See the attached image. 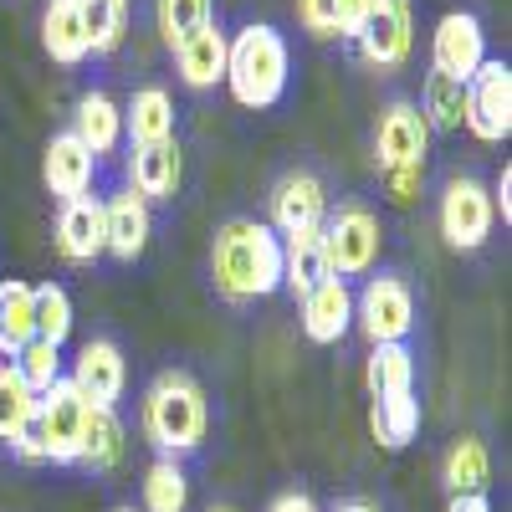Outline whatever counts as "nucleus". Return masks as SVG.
<instances>
[{
    "label": "nucleus",
    "instance_id": "nucleus-1",
    "mask_svg": "<svg viewBox=\"0 0 512 512\" xmlns=\"http://www.w3.org/2000/svg\"><path fill=\"white\" fill-rule=\"evenodd\" d=\"M210 282L231 308H246L256 297H272L282 287V241L267 221L236 216L210 241Z\"/></svg>",
    "mask_w": 512,
    "mask_h": 512
},
{
    "label": "nucleus",
    "instance_id": "nucleus-2",
    "mask_svg": "<svg viewBox=\"0 0 512 512\" xmlns=\"http://www.w3.org/2000/svg\"><path fill=\"white\" fill-rule=\"evenodd\" d=\"M139 425H144V441L159 451V456H190L205 446L210 436V395L205 384L185 369H164L154 374V384L144 390V410H139Z\"/></svg>",
    "mask_w": 512,
    "mask_h": 512
},
{
    "label": "nucleus",
    "instance_id": "nucleus-3",
    "mask_svg": "<svg viewBox=\"0 0 512 512\" xmlns=\"http://www.w3.org/2000/svg\"><path fill=\"white\" fill-rule=\"evenodd\" d=\"M287 72H292V57H287V41H282L277 26L251 21L231 36L226 88L241 108H277L282 93H287Z\"/></svg>",
    "mask_w": 512,
    "mask_h": 512
},
{
    "label": "nucleus",
    "instance_id": "nucleus-4",
    "mask_svg": "<svg viewBox=\"0 0 512 512\" xmlns=\"http://www.w3.org/2000/svg\"><path fill=\"white\" fill-rule=\"evenodd\" d=\"M323 262H328V277L338 282H349V277H369L374 262H379V246H384V226L379 216L364 205V200H344V205H333L323 226Z\"/></svg>",
    "mask_w": 512,
    "mask_h": 512
},
{
    "label": "nucleus",
    "instance_id": "nucleus-5",
    "mask_svg": "<svg viewBox=\"0 0 512 512\" xmlns=\"http://www.w3.org/2000/svg\"><path fill=\"white\" fill-rule=\"evenodd\" d=\"M88 415L93 405L77 395V384L62 374L47 395H36V415H31V431L41 441V461L52 466H77L82 456V436H88Z\"/></svg>",
    "mask_w": 512,
    "mask_h": 512
},
{
    "label": "nucleus",
    "instance_id": "nucleus-6",
    "mask_svg": "<svg viewBox=\"0 0 512 512\" xmlns=\"http://www.w3.org/2000/svg\"><path fill=\"white\" fill-rule=\"evenodd\" d=\"M436 226H441V241L451 251H482L492 226H497L492 190L477 175H451L441 200H436Z\"/></svg>",
    "mask_w": 512,
    "mask_h": 512
},
{
    "label": "nucleus",
    "instance_id": "nucleus-7",
    "mask_svg": "<svg viewBox=\"0 0 512 512\" xmlns=\"http://www.w3.org/2000/svg\"><path fill=\"white\" fill-rule=\"evenodd\" d=\"M354 323L369 333V344H405L415 328V292L400 272H379L354 297Z\"/></svg>",
    "mask_w": 512,
    "mask_h": 512
},
{
    "label": "nucleus",
    "instance_id": "nucleus-8",
    "mask_svg": "<svg viewBox=\"0 0 512 512\" xmlns=\"http://www.w3.org/2000/svg\"><path fill=\"white\" fill-rule=\"evenodd\" d=\"M482 144H502L512 134V67L487 57L472 82H466V118H461Z\"/></svg>",
    "mask_w": 512,
    "mask_h": 512
},
{
    "label": "nucleus",
    "instance_id": "nucleus-9",
    "mask_svg": "<svg viewBox=\"0 0 512 512\" xmlns=\"http://www.w3.org/2000/svg\"><path fill=\"white\" fill-rule=\"evenodd\" d=\"M359 52L369 67L379 72H400L415 52V16H410V0H374L364 26H359Z\"/></svg>",
    "mask_w": 512,
    "mask_h": 512
},
{
    "label": "nucleus",
    "instance_id": "nucleus-10",
    "mask_svg": "<svg viewBox=\"0 0 512 512\" xmlns=\"http://www.w3.org/2000/svg\"><path fill=\"white\" fill-rule=\"evenodd\" d=\"M425 154H431V123L420 118V108L410 98L384 103V113L374 123L379 169H425Z\"/></svg>",
    "mask_w": 512,
    "mask_h": 512
},
{
    "label": "nucleus",
    "instance_id": "nucleus-11",
    "mask_svg": "<svg viewBox=\"0 0 512 512\" xmlns=\"http://www.w3.org/2000/svg\"><path fill=\"white\" fill-rule=\"evenodd\" d=\"M267 226L277 236H292V231H318L323 216H328V185L313 175V169H287V175L272 185L267 195Z\"/></svg>",
    "mask_w": 512,
    "mask_h": 512
},
{
    "label": "nucleus",
    "instance_id": "nucleus-12",
    "mask_svg": "<svg viewBox=\"0 0 512 512\" xmlns=\"http://www.w3.org/2000/svg\"><path fill=\"white\" fill-rule=\"evenodd\" d=\"M487 62V31L472 11H446L431 31V72L472 82V72Z\"/></svg>",
    "mask_w": 512,
    "mask_h": 512
},
{
    "label": "nucleus",
    "instance_id": "nucleus-13",
    "mask_svg": "<svg viewBox=\"0 0 512 512\" xmlns=\"http://www.w3.org/2000/svg\"><path fill=\"white\" fill-rule=\"evenodd\" d=\"M77 384V395L98 405V410H118L123 390H128V359L113 338H88V344L77 349V364L67 374Z\"/></svg>",
    "mask_w": 512,
    "mask_h": 512
},
{
    "label": "nucleus",
    "instance_id": "nucleus-14",
    "mask_svg": "<svg viewBox=\"0 0 512 512\" xmlns=\"http://www.w3.org/2000/svg\"><path fill=\"white\" fill-rule=\"evenodd\" d=\"M93 175H98V159L72 128H62V134L47 139V154H41V185H47L62 205L77 200V195H88Z\"/></svg>",
    "mask_w": 512,
    "mask_h": 512
},
{
    "label": "nucleus",
    "instance_id": "nucleus-15",
    "mask_svg": "<svg viewBox=\"0 0 512 512\" xmlns=\"http://www.w3.org/2000/svg\"><path fill=\"white\" fill-rule=\"evenodd\" d=\"M103 236H108V256L118 262H139L149 236H154V216H149V200L139 190H113L103 200Z\"/></svg>",
    "mask_w": 512,
    "mask_h": 512
},
{
    "label": "nucleus",
    "instance_id": "nucleus-16",
    "mask_svg": "<svg viewBox=\"0 0 512 512\" xmlns=\"http://www.w3.org/2000/svg\"><path fill=\"white\" fill-rule=\"evenodd\" d=\"M57 251L67 256L72 267H93L98 256L108 251V236H103V200L98 195H77L62 205L57 216Z\"/></svg>",
    "mask_w": 512,
    "mask_h": 512
},
{
    "label": "nucleus",
    "instance_id": "nucleus-17",
    "mask_svg": "<svg viewBox=\"0 0 512 512\" xmlns=\"http://www.w3.org/2000/svg\"><path fill=\"white\" fill-rule=\"evenodd\" d=\"M226 47H231V31L210 16L200 31H190L180 47H175V62H180V82L195 93L216 88V82H226Z\"/></svg>",
    "mask_w": 512,
    "mask_h": 512
},
{
    "label": "nucleus",
    "instance_id": "nucleus-18",
    "mask_svg": "<svg viewBox=\"0 0 512 512\" xmlns=\"http://www.w3.org/2000/svg\"><path fill=\"white\" fill-rule=\"evenodd\" d=\"M349 328H354V287L338 277H323L303 297V333L313 344H338Z\"/></svg>",
    "mask_w": 512,
    "mask_h": 512
},
{
    "label": "nucleus",
    "instance_id": "nucleus-19",
    "mask_svg": "<svg viewBox=\"0 0 512 512\" xmlns=\"http://www.w3.org/2000/svg\"><path fill=\"white\" fill-rule=\"evenodd\" d=\"M180 175H185V164H180V144L175 139L128 149V190H139L144 200H175Z\"/></svg>",
    "mask_w": 512,
    "mask_h": 512
},
{
    "label": "nucleus",
    "instance_id": "nucleus-20",
    "mask_svg": "<svg viewBox=\"0 0 512 512\" xmlns=\"http://www.w3.org/2000/svg\"><path fill=\"white\" fill-rule=\"evenodd\" d=\"M41 47H47L52 62L62 67H77L88 62V31H82V0H52L47 11H41Z\"/></svg>",
    "mask_w": 512,
    "mask_h": 512
},
{
    "label": "nucleus",
    "instance_id": "nucleus-21",
    "mask_svg": "<svg viewBox=\"0 0 512 512\" xmlns=\"http://www.w3.org/2000/svg\"><path fill=\"white\" fill-rule=\"evenodd\" d=\"M123 134H128L134 149L175 139V98H169L164 88H139L123 108Z\"/></svg>",
    "mask_w": 512,
    "mask_h": 512
},
{
    "label": "nucleus",
    "instance_id": "nucleus-22",
    "mask_svg": "<svg viewBox=\"0 0 512 512\" xmlns=\"http://www.w3.org/2000/svg\"><path fill=\"white\" fill-rule=\"evenodd\" d=\"M72 134L93 149V159L113 154L118 139H123V108L108 93H82L77 98V113H72Z\"/></svg>",
    "mask_w": 512,
    "mask_h": 512
},
{
    "label": "nucleus",
    "instance_id": "nucleus-23",
    "mask_svg": "<svg viewBox=\"0 0 512 512\" xmlns=\"http://www.w3.org/2000/svg\"><path fill=\"white\" fill-rule=\"evenodd\" d=\"M282 241V287L292 297H308L323 277H328V262H323V236L318 231H292V236H277Z\"/></svg>",
    "mask_w": 512,
    "mask_h": 512
},
{
    "label": "nucleus",
    "instance_id": "nucleus-24",
    "mask_svg": "<svg viewBox=\"0 0 512 512\" xmlns=\"http://www.w3.org/2000/svg\"><path fill=\"white\" fill-rule=\"evenodd\" d=\"M36 338V287L26 282H0V354L6 364Z\"/></svg>",
    "mask_w": 512,
    "mask_h": 512
},
{
    "label": "nucleus",
    "instance_id": "nucleus-25",
    "mask_svg": "<svg viewBox=\"0 0 512 512\" xmlns=\"http://www.w3.org/2000/svg\"><path fill=\"white\" fill-rule=\"evenodd\" d=\"M441 482H446L451 497L487 492V482H492V451H487L477 436L451 441V451H446V461H441Z\"/></svg>",
    "mask_w": 512,
    "mask_h": 512
},
{
    "label": "nucleus",
    "instance_id": "nucleus-26",
    "mask_svg": "<svg viewBox=\"0 0 512 512\" xmlns=\"http://www.w3.org/2000/svg\"><path fill=\"white\" fill-rule=\"evenodd\" d=\"M369 431H374L379 446H390V451L410 446V441L420 436V400H415V390L374 400V405H369Z\"/></svg>",
    "mask_w": 512,
    "mask_h": 512
},
{
    "label": "nucleus",
    "instance_id": "nucleus-27",
    "mask_svg": "<svg viewBox=\"0 0 512 512\" xmlns=\"http://www.w3.org/2000/svg\"><path fill=\"white\" fill-rule=\"evenodd\" d=\"M364 384H369L374 400L415 390V354H410V344H374L369 364H364Z\"/></svg>",
    "mask_w": 512,
    "mask_h": 512
},
{
    "label": "nucleus",
    "instance_id": "nucleus-28",
    "mask_svg": "<svg viewBox=\"0 0 512 512\" xmlns=\"http://www.w3.org/2000/svg\"><path fill=\"white\" fill-rule=\"evenodd\" d=\"M123 451H128V436H123V420H118V410H98V405H93V415H88V436H82V456H77V466H88V472H113V466L123 461Z\"/></svg>",
    "mask_w": 512,
    "mask_h": 512
},
{
    "label": "nucleus",
    "instance_id": "nucleus-29",
    "mask_svg": "<svg viewBox=\"0 0 512 512\" xmlns=\"http://www.w3.org/2000/svg\"><path fill=\"white\" fill-rule=\"evenodd\" d=\"M36 415V390L16 374V364H0V446H16Z\"/></svg>",
    "mask_w": 512,
    "mask_h": 512
},
{
    "label": "nucleus",
    "instance_id": "nucleus-30",
    "mask_svg": "<svg viewBox=\"0 0 512 512\" xmlns=\"http://www.w3.org/2000/svg\"><path fill=\"white\" fill-rule=\"evenodd\" d=\"M190 507V477L175 456H159L144 472V512H185Z\"/></svg>",
    "mask_w": 512,
    "mask_h": 512
},
{
    "label": "nucleus",
    "instance_id": "nucleus-31",
    "mask_svg": "<svg viewBox=\"0 0 512 512\" xmlns=\"http://www.w3.org/2000/svg\"><path fill=\"white\" fill-rule=\"evenodd\" d=\"M415 108H420V118L431 123V128H446V134H451V128H461V118H466V82L431 72Z\"/></svg>",
    "mask_w": 512,
    "mask_h": 512
},
{
    "label": "nucleus",
    "instance_id": "nucleus-32",
    "mask_svg": "<svg viewBox=\"0 0 512 512\" xmlns=\"http://www.w3.org/2000/svg\"><path fill=\"white\" fill-rule=\"evenodd\" d=\"M82 31H88L93 57L118 52L128 36V6H118V0H82Z\"/></svg>",
    "mask_w": 512,
    "mask_h": 512
},
{
    "label": "nucleus",
    "instance_id": "nucleus-33",
    "mask_svg": "<svg viewBox=\"0 0 512 512\" xmlns=\"http://www.w3.org/2000/svg\"><path fill=\"white\" fill-rule=\"evenodd\" d=\"M36 338L52 344V349H62L72 338V297H67L62 282H41L36 287Z\"/></svg>",
    "mask_w": 512,
    "mask_h": 512
},
{
    "label": "nucleus",
    "instance_id": "nucleus-34",
    "mask_svg": "<svg viewBox=\"0 0 512 512\" xmlns=\"http://www.w3.org/2000/svg\"><path fill=\"white\" fill-rule=\"evenodd\" d=\"M154 21H159L164 47L175 52L190 31H200L210 21V0H154Z\"/></svg>",
    "mask_w": 512,
    "mask_h": 512
},
{
    "label": "nucleus",
    "instance_id": "nucleus-35",
    "mask_svg": "<svg viewBox=\"0 0 512 512\" xmlns=\"http://www.w3.org/2000/svg\"><path fill=\"white\" fill-rule=\"evenodd\" d=\"M16 364V374L31 384V390L36 395H47L52 390V384L62 379V349H52V344H41V338H31V344L11 359Z\"/></svg>",
    "mask_w": 512,
    "mask_h": 512
},
{
    "label": "nucleus",
    "instance_id": "nucleus-36",
    "mask_svg": "<svg viewBox=\"0 0 512 512\" xmlns=\"http://www.w3.org/2000/svg\"><path fill=\"white\" fill-rule=\"evenodd\" d=\"M297 21H303V31L318 36V41H333V36H338L333 0H297Z\"/></svg>",
    "mask_w": 512,
    "mask_h": 512
},
{
    "label": "nucleus",
    "instance_id": "nucleus-37",
    "mask_svg": "<svg viewBox=\"0 0 512 512\" xmlns=\"http://www.w3.org/2000/svg\"><path fill=\"white\" fill-rule=\"evenodd\" d=\"M379 185H384V195H390L395 205H410L420 195V185H425V169H379Z\"/></svg>",
    "mask_w": 512,
    "mask_h": 512
},
{
    "label": "nucleus",
    "instance_id": "nucleus-38",
    "mask_svg": "<svg viewBox=\"0 0 512 512\" xmlns=\"http://www.w3.org/2000/svg\"><path fill=\"white\" fill-rule=\"evenodd\" d=\"M369 6H374V0H333V21H338V36H344V41H354V36H359V26H364V16H369Z\"/></svg>",
    "mask_w": 512,
    "mask_h": 512
},
{
    "label": "nucleus",
    "instance_id": "nucleus-39",
    "mask_svg": "<svg viewBox=\"0 0 512 512\" xmlns=\"http://www.w3.org/2000/svg\"><path fill=\"white\" fill-rule=\"evenodd\" d=\"M492 210L502 216V226H512V169L502 164V175H497V185H492Z\"/></svg>",
    "mask_w": 512,
    "mask_h": 512
},
{
    "label": "nucleus",
    "instance_id": "nucleus-40",
    "mask_svg": "<svg viewBox=\"0 0 512 512\" xmlns=\"http://www.w3.org/2000/svg\"><path fill=\"white\" fill-rule=\"evenodd\" d=\"M267 512H323L308 492H282V497H272V507Z\"/></svg>",
    "mask_w": 512,
    "mask_h": 512
},
{
    "label": "nucleus",
    "instance_id": "nucleus-41",
    "mask_svg": "<svg viewBox=\"0 0 512 512\" xmlns=\"http://www.w3.org/2000/svg\"><path fill=\"white\" fill-rule=\"evenodd\" d=\"M446 512H492V502H487V492H472V497H451Z\"/></svg>",
    "mask_w": 512,
    "mask_h": 512
},
{
    "label": "nucleus",
    "instance_id": "nucleus-42",
    "mask_svg": "<svg viewBox=\"0 0 512 512\" xmlns=\"http://www.w3.org/2000/svg\"><path fill=\"white\" fill-rule=\"evenodd\" d=\"M333 512H379V502H369V497H344V502H333Z\"/></svg>",
    "mask_w": 512,
    "mask_h": 512
},
{
    "label": "nucleus",
    "instance_id": "nucleus-43",
    "mask_svg": "<svg viewBox=\"0 0 512 512\" xmlns=\"http://www.w3.org/2000/svg\"><path fill=\"white\" fill-rule=\"evenodd\" d=\"M205 512H236V507L231 502H216V507H205Z\"/></svg>",
    "mask_w": 512,
    "mask_h": 512
},
{
    "label": "nucleus",
    "instance_id": "nucleus-44",
    "mask_svg": "<svg viewBox=\"0 0 512 512\" xmlns=\"http://www.w3.org/2000/svg\"><path fill=\"white\" fill-rule=\"evenodd\" d=\"M113 512H139V507H113Z\"/></svg>",
    "mask_w": 512,
    "mask_h": 512
},
{
    "label": "nucleus",
    "instance_id": "nucleus-45",
    "mask_svg": "<svg viewBox=\"0 0 512 512\" xmlns=\"http://www.w3.org/2000/svg\"><path fill=\"white\" fill-rule=\"evenodd\" d=\"M118 6H128V0H118Z\"/></svg>",
    "mask_w": 512,
    "mask_h": 512
}]
</instances>
